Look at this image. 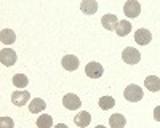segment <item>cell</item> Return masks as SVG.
Here are the masks:
<instances>
[{
  "label": "cell",
  "mask_w": 160,
  "mask_h": 128,
  "mask_svg": "<svg viewBox=\"0 0 160 128\" xmlns=\"http://www.w3.org/2000/svg\"><path fill=\"white\" fill-rule=\"evenodd\" d=\"M142 95H144V91L141 90V86H138V85H128L125 88V91H123V96L128 101H131V102L141 101L142 99Z\"/></svg>",
  "instance_id": "1"
},
{
  "label": "cell",
  "mask_w": 160,
  "mask_h": 128,
  "mask_svg": "<svg viewBox=\"0 0 160 128\" xmlns=\"http://www.w3.org/2000/svg\"><path fill=\"white\" fill-rule=\"evenodd\" d=\"M29 99H31V93L28 90H16V91H13V95H11V102L15 106H19V107L31 102Z\"/></svg>",
  "instance_id": "2"
},
{
  "label": "cell",
  "mask_w": 160,
  "mask_h": 128,
  "mask_svg": "<svg viewBox=\"0 0 160 128\" xmlns=\"http://www.w3.org/2000/svg\"><path fill=\"white\" fill-rule=\"evenodd\" d=\"M122 59L127 62V64H138L139 59H141V53L133 48V47H127L123 51H122Z\"/></svg>",
  "instance_id": "3"
},
{
  "label": "cell",
  "mask_w": 160,
  "mask_h": 128,
  "mask_svg": "<svg viewBox=\"0 0 160 128\" xmlns=\"http://www.w3.org/2000/svg\"><path fill=\"white\" fill-rule=\"evenodd\" d=\"M123 13L128 18H138L141 13V3L138 0H128L123 5Z\"/></svg>",
  "instance_id": "4"
},
{
  "label": "cell",
  "mask_w": 160,
  "mask_h": 128,
  "mask_svg": "<svg viewBox=\"0 0 160 128\" xmlns=\"http://www.w3.org/2000/svg\"><path fill=\"white\" fill-rule=\"evenodd\" d=\"M16 51L15 50H11V48H3L2 51H0V62L3 64V66L10 67L13 66V64L16 62Z\"/></svg>",
  "instance_id": "5"
},
{
  "label": "cell",
  "mask_w": 160,
  "mask_h": 128,
  "mask_svg": "<svg viewBox=\"0 0 160 128\" xmlns=\"http://www.w3.org/2000/svg\"><path fill=\"white\" fill-rule=\"evenodd\" d=\"M85 72H87V75L90 77V79H99V77L102 75V72H104V67H102V64H99L96 61H91V62L87 64Z\"/></svg>",
  "instance_id": "6"
},
{
  "label": "cell",
  "mask_w": 160,
  "mask_h": 128,
  "mask_svg": "<svg viewBox=\"0 0 160 128\" xmlns=\"http://www.w3.org/2000/svg\"><path fill=\"white\" fill-rule=\"evenodd\" d=\"M62 106L66 109H69V111H77L80 106H82V101H80V98L74 93H69V95H66L62 98Z\"/></svg>",
  "instance_id": "7"
},
{
  "label": "cell",
  "mask_w": 160,
  "mask_h": 128,
  "mask_svg": "<svg viewBox=\"0 0 160 128\" xmlns=\"http://www.w3.org/2000/svg\"><path fill=\"white\" fill-rule=\"evenodd\" d=\"M152 40V34L148 29H138L135 32V42L138 45H148Z\"/></svg>",
  "instance_id": "8"
},
{
  "label": "cell",
  "mask_w": 160,
  "mask_h": 128,
  "mask_svg": "<svg viewBox=\"0 0 160 128\" xmlns=\"http://www.w3.org/2000/svg\"><path fill=\"white\" fill-rule=\"evenodd\" d=\"M61 64H62V67H64L66 71H77L80 61H78V58L74 56V55H66V56L62 58Z\"/></svg>",
  "instance_id": "9"
},
{
  "label": "cell",
  "mask_w": 160,
  "mask_h": 128,
  "mask_svg": "<svg viewBox=\"0 0 160 128\" xmlns=\"http://www.w3.org/2000/svg\"><path fill=\"white\" fill-rule=\"evenodd\" d=\"M101 24H102V27L104 29H108V31H115L117 29V26H118V19L115 15H104L101 18Z\"/></svg>",
  "instance_id": "10"
},
{
  "label": "cell",
  "mask_w": 160,
  "mask_h": 128,
  "mask_svg": "<svg viewBox=\"0 0 160 128\" xmlns=\"http://www.w3.org/2000/svg\"><path fill=\"white\" fill-rule=\"evenodd\" d=\"M144 86L148 88L149 91H152V93L160 91V79H158L157 75H149V77H146Z\"/></svg>",
  "instance_id": "11"
},
{
  "label": "cell",
  "mask_w": 160,
  "mask_h": 128,
  "mask_svg": "<svg viewBox=\"0 0 160 128\" xmlns=\"http://www.w3.org/2000/svg\"><path fill=\"white\" fill-rule=\"evenodd\" d=\"M74 122H75V125H77V126L85 128V126H88V125H90V122H91V115H90V112H87V111L78 112V114L75 115V117H74Z\"/></svg>",
  "instance_id": "12"
},
{
  "label": "cell",
  "mask_w": 160,
  "mask_h": 128,
  "mask_svg": "<svg viewBox=\"0 0 160 128\" xmlns=\"http://www.w3.org/2000/svg\"><path fill=\"white\" fill-rule=\"evenodd\" d=\"M80 10H82L85 15H95L98 11V2H95V0H83V2L80 3Z\"/></svg>",
  "instance_id": "13"
},
{
  "label": "cell",
  "mask_w": 160,
  "mask_h": 128,
  "mask_svg": "<svg viewBox=\"0 0 160 128\" xmlns=\"http://www.w3.org/2000/svg\"><path fill=\"white\" fill-rule=\"evenodd\" d=\"M45 107H47V102H45L42 98H34V99L29 102V111H31L32 114L42 112V111H45Z\"/></svg>",
  "instance_id": "14"
},
{
  "label": "cell",
  "mask_w": 160,
  "mask_h": 128,
  "mask_svg": "<svg viewBox=\"0 0 160 128\" xmlns=\"http://www.w3.org/2000/svg\"><path fill=\"white\" fill-rule=\"evenodd\" d=\"M0 40H2V43H5V45L15 43L16 42L15 31H11V29H2V32H0Z\"/></svg>",
  "instance_id": "15"
},
{
  "label": "cell",
  "mask_w": 160,
  "mask_h": 128,
  "mask_svg": "<svg viewBox=\"0 0 160 128\" xmlns=\"http://www.w3.org/2000/svg\"><path fill=\"white\" fill-rule=\"evenodd\" d=\"M125 123H127V119H125V115H122V114H114V115H111V119H109L111 128H123Z\"/></svg>",
  "instance_id": "16"
},
{
  "label": "cell",
  "mask_w": 160,
  "mask_h": 128,
  "mask_svg": "<svg viewBox=\"0 0 160 128\" xmlns=\"http://www.w3.org/2000/svg\"><path fill=\"white\" fill-rule=\"evenodd\" d=\"M117 35L118 37H125L131 32V24L130 21H118V26H117V29H115Z\"/></svg>",
  "instance_id": "17"
},
{
  "label": "cell",
  "mask_w": 160,
  "mask_h": 128,
  "mask_svg": "<svg viewBox=\"0 0 160 128\" xmlns=\"http://www.w3.org/2000/svg\"><path fill=\"white\" fill-rule=\"evenodd\" d=\"M37 128H53V117L51 115H40L37 119Z\"/></svg>",
  "instance_id": "18"
},
{
  "label": "cell",
  "mask_w": 160,
  "mask_h": 128,
  "mask_svg": "<svg viewBox=\"0 0 160 128\" xmlns=\"http://www.w3.org/2000/svg\"><path fill=\"white\" fill-rule=\"evenodd\" d=\"M99 107L102 109V111H109L111 107H114L115 106V99L112 98V96H102V98H99Z\"/></svg>",
  "instance_id": "19"
},
{
  "label": "cell",
  "mask_w": 160,
  "mask_h": 128,
  "mask_svg": "<svg viewBox=\"0 0 160 128\" xmlns=\"http://www.w3.org/2000/svg\"><path fill=\"white\" fill-rule=\"evenodd\" d=\"M28 83H29V79L24 74L13 75V85H15L16 88H24V86H28Z\"/></svg>",
  "instance_id": "20"
},
{
  "label": "cell",
  "mask_w": 160,
  "mask_h": 128,
  "mask_svg": "<svg viewBox=\"0 0 160 128\" xmlns=\"http://www.w3.org/2000/svg\"><path fill=\"white\" fill-rule=\"evenodd\" d=\"M0 128H15V122L11 117H0Z\"/></svg>",
  "instance_id": "21"
},
{
  "label": "cell",
  "mask_w": 160,
  "mask_h": 128,
  "mask_svg": "<svg viewBox=\"0 0 160 128\" xmlns=\"http://www.w3.org/2000/svg\"><path fill=\"white\" fill-rule=\"evenodd\" d=\"M154 119H155L157 122H160V106H157V107L154 109Z\"/></svg>",
  "instance_id": "22"
},
{
  "label": "cell",
  "mask_w": 160,
  "mask_h": 128,
  "mask_svg": "<svg viewBox=\"0 0 160 128\" xmlns=\"http://www.w3.org/2000/svg\"><path fill=\"white\" fill-rule=\"evenodd\" d=\"M53 128H68V125H64V123H58V125H55Z\"/></svg>",
  "instance_id": "23"
},
{
  "label": "cell",
  "mask_w": 160,
  "mask_h": 128,
  "mask_svg": "<svg viewBox=\"0 0 160 128\" xmlns=\"http://www.w3.org/2000/svg\"><path fill=\"white\" fill-rule=\"evenodd\" d=\"M95 128H106L104 125H98V126H95Z\"/></svg>",
  "instance_id": "24"
}]
</instances>
